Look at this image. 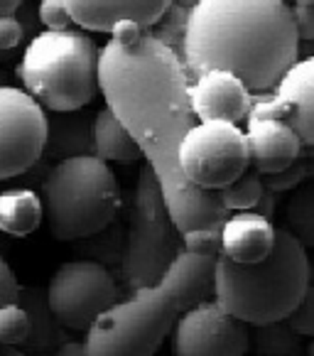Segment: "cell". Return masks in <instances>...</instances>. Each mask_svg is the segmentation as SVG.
<instances>
[{
  "instance_id": "1",
  "label": "cell",
  "mask_w": 314,
  "mask_h": 356,
  "mask_svg": "<svg viewBox=\"0 0 314 356\" xmlns=\"http://www.w3.org/2000/svg\"><path fill=\"white\" fill-rule=\"evenodd\" d=\"M189 74L182 59L150 32L133 42L110 40L99 52V89L106 108L135 140L155 172L163 202L179 234L219 231L231 211L214 189L189 184L177 168V147L197 123L189 106Z\"/></svg>"
},
{
  "instance_id": "2",
  "label": "cell",
  "mask_w": 314,
  "mask_h": 356,
  "mask_svg": "<svg viewBox=\"0 0 314 356\" xmlns=\"http://www.w3.org/2000/svg\"><path fill=\"white\" fill-rule=\"evenodd\" d=\"M297 59L285 0H201L189 10L182 49L189 79L221 69L241 79L248 94H265Z\"/></svg>"
},
{
  "instance_id": "3",
  "label": "cell",
  "mask_w": 314,
  "mask_h": 356,
  "mask_svg": "<svg viewBox=\"0 0 314 356\" xmlns=\"http://www.w3.org/2000/svg\"><path fill=\"white\" fill-rule=\"evenodd\" d=\"M214 258L182 251L150 288L118 300L86 330V356H155L182 312L211 298Z\"/></svg>"
},
{
  "instance_id": "4",
  "label": "cell",
  "mask_w": 314,
  "mask_h": 356,
  "mask_svg": "<svg viewBox=\"0 0 314 356\" xmlns=\"http://www.w3.org/2000/svg\"><path fill=\"white\" fill-rule=\"evenodd\" d=\"M307 248L288 229H275L272 248L263 261L233 263L214 258L211 295L214 302L243 325L288 320L312 285Z\"/></svg>"
},
{
  "instance_id": "5",
  "label": "cell",
  "mask_w": 314,
  "mask_h": 356,
  "mask_svg": "<svg viewBox=\"0 0 314 356\" xmlns=\"http://www.w3.org/2000/svg\"><path fill=\"white\" fill-rule=\"evenodd\" d=\"M25 94L42 108L74 113L99 91V49L81 30L37 32L17 64Z\"/></svg>"
},
{
  "instance_id": "6",
  "label": "cell",
  "mask_w": 314,
  "mask_h": 356,
  "mask_svg": "<svg viewBox=\"0 0 314 356\" xmlns=\"http://www.w3.org/2000/svg\"><path fill=\"white\" fill-rule=\"evenodd\" d=\"M121 189L108 163L78 155L52 165L42 182V214L59 241H78L118 216Z\"/></svg>"
},
{
  "instance_id": "7",
  "label": "cell",
  "mask_w": 314,
  "mask_h": 356,
  "mask_svg": "<svg viewBox=\"0 0 314 356\" xmlns=\"http://www.w3.org/2000/svg\"><path fill=\"white\" fill-rule=\"evenodd\" d=\"M182 234L174 229L163 192L150 168H142L133 189L131 219L126 224L121 275L131 290L150 288L182 253Z\"/></svg>"
},
{
  "instance_id": "8",
  "label": "cell",
  "mask_w": 314,
  "mask_h": 356,
  "mask_svg": "<svg viewBox=\"0 0 314 356\" xmlns=\"http://www.w3.org/2000/svg\"><path fill=\"white\" fill-rule=\"evenodd\" d=\"M177 168L189 184L221 189L248 170L246 133L236 123H194L177 147Z\"/></svg>"
},
{
  "instance_id": "9",
  "label": "cell",
  "mask_w": 314,
  "mask_h": 356,
  "mask_svg": "<svg viewBox=\"0 0 314 356\" xmlns=\"http://www.w3.org/2000/svg\"><path fill=\"white\" fill-rule=\"evenodd\" d=\"M44 295L64 330L86 332L99 314L118 302V283L104 266L78 258L54 270Z\"/></svg>"
},
{
  "instance_id": "10",
  "label": "cell",
  "mask_w": 314,
  "mask_h": 356,
  "mask_svg": "<svg viewBox=\"0 0 314 356\" xmlns=\"http://www.w3.org/2000/svg\"><path fill=\"white\" fill-rule=\"evenodd\" d=\"M47 113L17 86H0V179L35 168L47 138Z\"/></svg>"
},
{
  "instance_id": "11",
  "label": "cell",
  "mask_w": 314,
  "mask_h": 356,
  "mask_svg": "<svg viewBox=\"0 0 314 356\" xmlns=\"http://www.w3.org/2000/svg\"><path fill=\"white\" fill-rule=\"evenodd\" d=\"M172 330L174 356H246L251 346L248 327L226 314L214 300L182 312Z\"/></svg>"
},
{
  "instance_id": "12",
  "label": "cell",
  "mask_w": 314,
  "mask_h": 356,
  "mask_svg": "<svg viewBox=\"0 0 314 356\" xmlns=\"http://www.w3.org/2000/svg\"><path fill=\"white\" fill-rule=\"evenodd\" d=\"M251 101L241 79L221 69L197 74L189 81V106L194 118L199 121H224L238 126V121H246Z\"/></svg>"
},
{
  "instance_id": "13",
  "label": "cell",
  "mask_w": 314,
  "mask_h": 356,
  "mask_svg": "<svg viewBox=\"0 0 314 356\" xmlns=\"http://www.w3.org/2000/svg\"><path fill=\"white\" fill-rule=\"evenodd\" d=\"M74 25L91 32H110L118 22H135L150 30L170 0H64Z\"/></svg>"
},
{
  "instance_id": "14",
  "label": "cell",
  "mask_w": 314,
  "mask_h": 356,
  "mask_svg": "<svg viewBox=\"0 0 314 356\" xmlns=\"http://www.w3.org/2000/svg\"><path fill=\"white\" fill-rule=\"evenodd\" d=\"M248 165L258 175H272L302 157V140L283 121H251L246 131Z\"/></svg>"
},
{
  "instance_id": "15",
  "label": "cell",
  "mask_w": 314,
  "mask_h": 356,
  "mask_svg": "<svg viewBox=\"0 0 314 356\" xmlns=\"http://www.w3.org/2000/svg\"><path fill=\"white\" fill-rule=\"evenodd\" d=\"M221 256L233 263H256L270 253L275 226L253 211H231L219 229Z\"/></svg>"
},
{
  "instance_id": "16",
  "label": "cell",
  "mask_w": 314,
  "mask_h": 356,
  "mask_svg": "<svg viewBox=\"0 0 314 356\" xmlns=\"http://www.w3.org/2000/svg\"><path fill=\"white\" fill-rule=\"evenodd\" d=\"M314 59H297L275 84V96L290 113V128L302 145H314V101H312Z\"/></svg>"
},
{
  "instance_id": "17",
  "label": "cell",
  "mask_w": 314,
  "mask_h": 356,
  "mask_svg": "<svg viewBox=\"0 0 314 356\" xmlns=\"http://www.w3.org/2000/svg\"><path fill=\"white\" fill-rule=\"evenodd\" d=\"M15 302L25 309L27 322H30V330H27V337L20 346H25L32 354H47L67 341V330L52 314L42 288H32V285L20 288Z\"/></svg>"
},
{
  "instance_id": "18",
  "label": "cell",
  "mask_w": 314,
  "mask_h": 356,
  "mask_svg": "<svg viewBox=\"0 0 314 356\" xmlns=\"http://www.w3.org/2000/svg\"><path fill=\"white\" fill-rule=\"evenodd\" d=\"M91 152L104 163L118 165H133L142 157L135 140L108 108H101L91 118Z\"/></svg>"
},
{
  "instance_id": "19",
  "label": "cell",
  "mask_w": 314,
  "mask_h": 356,
  "mask_svg": "<svg viewBox=\"0 0 314 356\" xmlns=\"http://www.w3.org/2000/svg\"><path fill=\"white\" fill-rule=\"evenodd\" d=\"M42 155L47 160H69L91 152V118L89 115H64L59 121H47Z\"/></svg>"
},
{
  "instance_id": "20",
  "label": "cell",
  "mask_w": 314,
  "mask_h": 356,
  "mask_svg": "<svg viewBox=\"0 0 314 356\" xmlns=\"http://www.w3.org/2000/svg\"><path fill=\"white\" fill-rule=\"evenodd\" d=\"M44 219L42 200L32 189L0 192V231L8 236H27Z\"/></svg>"
},
{
  "instance_id": "21",
  "label": "cell",
  "mask_w": 314,
  "mask_h": 356,
  "mask_svg": "<svg viewBox=\"0 0 314 356\" xmlns=\"http://www.w3.org/2000/svg\"><path fill=\"white\" fill-rule=\"evenodd\" d=\"M78 253H84L86 261H94L104 266L106 270H121L123 246H126V224L113 219L96 234L74 241Z\"/></svg>"
},
{
  "instance_id": "22",
  "label": "cell",
  "mask_w": 314,
  "mask_h": 356,
  "mask_svg": "<svg viewBox=\"0 0 314 356\" xmlns=\"http://www.w3.org/2000/svg\"><path fill=\"white\" fill-rule=\"evenodd\" d=\"M292 192V200L288 202V209H285V219L290 226L288 231L307 248L314 243V184L304 179Z\"/></svg>"
},
{
  "instance_id": "23",
  "label": "cell",
  "mask_w": 314,
  "mask_h": 356,
  "mask_svg": "<svg viewBox=\"0 0 314 356\" xmlns=\"http://www.w3.org/2000/svg\"><path fill=\"white\" fill-rule=\"evenodd\" d=\"M299 349V334H295L285 320L256 327V351L261 356H297Z\"/></svg>"
},
{
  "instance_id": "24",
  "label": "cell",
  "mask_w": 314,
  "mask_h": 356,
  "mask_svg": "<svg viewBox=\"0 0 314 356\" xmlns=\"http://www.w3.org/2000/svg\"><path fill=\"white\" fill-rule=\"evenodd\" d=\"M263 192H265V187H263V179L256 170H251V172L246 170L238 179H233V182L226 184V187L216 189L221 204L229 211H251L253 204L261 200Z\"/></svg>"
},
{
  "instance_id": "25",
  "label": "cell",
  "mask_w": 314,
  "mask_h": 356,
  "mask_svg": "<svg viewBox=\"0 0 314 356\" xmlns=\"http://www.w3.org/2000/svg\"><path fill=\"white\" fill-rule=\"evenodd\" d=\"M187 17L189 10L182 6H174L170 3L165 8V13L157 17V22L150 27V35L155 37L157 42L165 44L170 52H174L179 59H182V49H184V32H187Z\"/></svg>"
},
{
  "instance_id": "26",
  "label": "cell",
  "mask_w": 314,
  "mask_h": 356,
  "mask_svg": "<svg viewBox=\"0 0 314 356\" xmlns=\"http://www.w3.org/2000/svg\"><path fill=\"white\" fill-rule=\"evenodd\" d=\"M309 175H312L309 157H297V160H295L292 165H288L285 170L272 172V175H261V179H263V187L270 189L272 194H280V192H292L304 179H309Z\"/></svg>"
},
{
  "instance_id": "27",
  "label": "cell",
  "mask_w": 314,
  "mask_h": 356,
  "mask_svg": "<svg viewBox=\"0 0 314 356\" xmlns=\"http://www.w3.org/2000/svg\"><path fill=\"white\" fill-rule=\"evenodd\" d=\"M27 330H30V322L20 305L10 302L0 307V344L20 346L27 337Z\"/></svg>"
},
{
  "instance_id": "28",
  "label": "cell",
  "mask_w": 314,
  "mask_h": 356,
  "mask_svg": "<svg viewBox=\"0 0 314 356\" xmlns=\"http://www.w3.org/2000/svg\"><path fill=\"white\" fill-rule=\"evenodd\" d=\"M182 248L187 253H197V256H209V258L221 256L219 231H214V229L189 231V234L182 236Z\"/></svg>"
},
{
  "instance_id": "29",
  "label": "cell",
  "mask_w": 314,
  "mask_h": 356,
  "mask_svg": "<svg viewBox=\"0 0 314 356\" xmlns=\"http://www.w3.org/2000/svg\"><path fill=\"white\" fill-rule=\"evenodd\" d=\"M290 330L299 337H312L314 334V288L309 285L307 293L302 295V300L297 302V307L288 314Z\"/></svg>"
},
{
  "instance_id": "30",
  "label": "cell",
  "mask_w": 314,
  "mask_h": 356,
  "mask_svg": "<svg viewBox=\"0 0 314 356\" xmlns=\"http://www.w3.org/2000/svg\"><path fill=\"white\" fill-rule=\"evenodd\" d=\"M37 17H40V25H44L47 30H54V32L72 30V25H74L64 0H40Z\"/></svg>"
},
{
  "instance_id": "31",
  "label": "cell",
  "mask_w": 314,
  "mask_h": 356,
  "mask_svg": "<svg viewBox=\"0 0 314 356\" xmlns=\"http://www.w3.org/2000/svg\"><path fill=\"white\" fill-rule=\"evenodd\" d=\"M290 10H292L297 40L312 42L314 40V6L312 3H302V6H295V8H290Z\"/></svg>"
},
{
  "instance_id": "32",
  "label": "cell",
  "mask_w": 314,
  "mask_h": 356,
  "mask_svg": "<svg viewBox=\"0 0 314 356\" xmlns=\"http://www.w3.org/2000/svg\"><path fill=\"white\" fill-rule=\"evenodd\" d=\"M20 42H25V37L15 15H0V52L10 54Z\"/></svg>"
},
{
  "instance_id": "33",
  "label": "cell",
  "mask_w": 314,
  "mask_h": 356,
  "mask_svg": "<svg viewBox=\"0 0 314 356\" xmlns=\"http://www.w3.org/2000/svg\"><path fill=\"white\" fill-rule=\"evenodd\" d=\"M17 290H20V283H17L15 273H13V268L6 263V258L0 256V307L15 302Z\"/></svg>"
},
{
  "instance_id": "34",
  "label": "cell",
  "mask_w": 314,
  "mask_h": 356,
  "mask_svg": "<svg viewBox=\"0 0 314 356\" xmlns=\"http://www.w3.org/2000/svg\"><path fill=\"white\" fill-rule=\"evenodd\" d=\"M15 20L20 22V30L25 40H32V37L40 32V17H37V10L27 3H22L20 8L15 10Z\"/></svg>"
},
{
  "instance_id": "35",
  "label": "cell",
  "mask_w": 314,
  "mask_h": 356,
  "mask_svg": "<svg viewBox=\"0 0 314 356\" xmlns=\"http://www.w3.org/2000/svg\"><path fill=\"white\" fill-rule=\"evenodd\" d=\"M275 207H278V197L270 192V189H265V192L261 194V200L253 204V214H258V216H263V219H267L270 221L272 216H275Z\"/></svg>"
},
{
  "instance_id": "36",
  "label": "cell",
  "mask_w": 314,
  "mask_h": 356,
  "mask_svg": "<svg viewBox=\"0 0 314 356\" xmlns=\"http://www.w3.org/2000/svg\"><path fill=\"white\" fill-rule=\"evenodd\" d=\"M140 32H145V30H140L135 22H118V25L110 30V35H113V42H133Z\"/></svg>"
},
{
  "instance_id": "37",
  "label": "cell",
  "mask_w": 314,
  "mask_h": 356,
  "mask_svg": "<svg viewBox=\"0 0 314 356\" xmlns=\"http://www.w3.org/2000/svg\"><path fill=\"white\" fill-rule=\"evenodd\" d=\"M52 356H86V349H84V341H64L59 344L57 349L52 351Z\"/></svg>"
},
{
  "instance_id": "38",
  "label": "cell",
  "mask_w": 314,
  "mask_h": 356,
  "mask_svg": "<svg viewBox=\"0 0 314 356\" xmlns=\"http://www.w3.org/2000/svg\"><path fill=\"white\" fill-rule=\"evenodd\" d=\"M25 0H0V15H15V10Z\"/></svg>"
},
{
  "instance_id": "39",
  "label": "cell",
  "mask_w": 314,
  "mask_h": 356,
  "mask_svg": "<svg viewBox=\"0 0 314 356\" xmlns=\"http://www.w3.org/2000/svg\"><path fill=\"white\" fill-rule=\"evenodd\" d=\"M0 356H27V354L20 349V346H6V344H0Z\"/></svg>"
},
{
  "instance_id": "40",
  "label": "cell",
  "mask_w": 314,
  "mask_h": 356,
  "mask_svg": "<svg viewBox=\"0 0 314 356\" xmlns=\"http://www.w3.org/2000/svg\"><path fill=\"white\" fill-rule=\"evenodd\" d=\"M170 3H174V6H182V8H187V10H192L197 3H201V0H170Z\"/></svg>"
},
{
  "instance_id": "41",
  "label": "cell",
  "mask_w": 314,
  "mask_h": 356,
  "mask_svg": "<svg viewBox=\"0 0 314 356\" xmlns=\"http://www.w3.org/2000/svg\"><path fill=\"white\" fill-rule=\"evenodd\" d=\"M6 81H8V74L0 69V86H6Z\"/></svg>"
},
{
  "instance_id": "42",
  "label": "cell",
  "mask_w": 314,
  "mask_h": 356,
  "mask_svg": "<svg viewBox=\"0 0 314 356\" xmlns=\"http://www.w3.org/2000/svg\"><path fill=\"white\" fill-rule=\"evenodd\" d=\"M285 3H288V0H285ZM295 6H302V3H314V0H292Z\"/></svg>"
}]
</instances>
